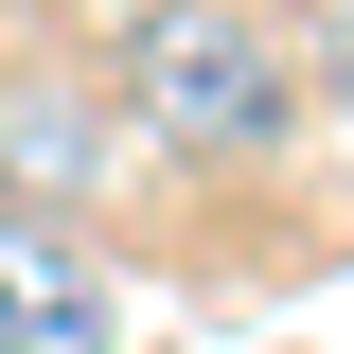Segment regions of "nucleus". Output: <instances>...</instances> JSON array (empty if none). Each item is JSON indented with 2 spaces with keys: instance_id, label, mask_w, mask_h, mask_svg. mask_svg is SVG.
<instances>
[{
  "instance_id": "f257e3e1",
  "label": "nucleus",
  "mask_w": 354,
  "mask_h": 354,
  "mask_svg": "<svg viewBox=\"0 0 354 354\" xmlns=\"http://www.w3.org/2000/svg\"><path fill=\"white\" fill-rule=\"evenodd\" d=\"M124 106L177 142V160H283L301 71H283L266 18H195V0H160V18H124Z\"/></svg>"
},
{
  "instance_id": "7ed1b4c3",
  "label": "nucleus",
  "mask_w": 354,
  "mask_h": 354,
  "mask_svg": "<svg viewBox=\"0 0 354 354\" xmlns=\"http://www.w3.org/2000/svg\"><path fill=\"white\" fill-rule=\"evenodd\" d=\"M88 177H106V106H88V88H18V106H0V213H53L71 230Z\"/></svg>"
},
{
  "instance_id": "f03ea898",
  "label": "nucleus",
  "mask_w": 354,
  "mask_h": 354,
  "mask_svg": "<svg viewBox=\"0 0 354 354\" xmlns=\"http://www.w3.org/2000/svg\"><path fill=\"white\" fill-rule=\"evenodd\" d=\"M0 354H124V283L53 213H0Z\"/></svg>"
}]
</instances>
